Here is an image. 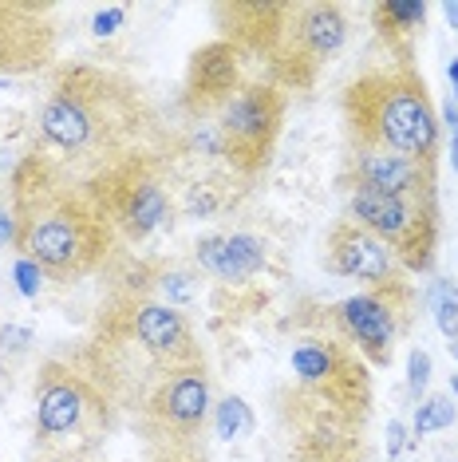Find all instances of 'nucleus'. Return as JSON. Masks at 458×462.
Returning <instances> with one entry per match:
<instances>
[{
  "label": "nucleus",
  "instance_id": "nucleus-25",
  "mask_svg": "<svg viewBox=\"0 0 458 462\" xmlns=\"http://www.w3.org/2000/svg\"><path fill=\"white\" fill-rule=\"evenodd\" d=\"M123 24H127V5L99 8V13L91 16V32H96V36H114Z\"/></svg>",
  "mask_w": 458,
  "mask_h": 462
},
{
  "label": "nucleus",
  "instance_id": "nucleus-24",
  "mask_svg": "<svg viewBox=\"0 0 458 462\" xmlns=\"http://www.w3.org/2000/svg\"><path fill=\"white\" fill-rule=\"evenodd\" d=\"M426 383H431V356L423 348H411V360H408V387L411 395L419 399L426 392Z\"/></svg>",
  "mask_w": 458,
  "mask_h": 462
},
{
  "label": "nucleus",
  "instance_id": "nucleus-19",
  "mask_svg": "<svg viewBox=\"0 0 458 462\" xmlns=\"http://www.w3.org/2000/svg\"><path fill=\"white\" fill-rule=\"evenodd\" d=\"M293 462H363V439H305L293 443Z\"/></svg>",
  "mask_w": 458,
  "mask_h": 462
},
{
  "label": "nucleus",
  "instance_id": "nucleus-21",
  "mask_svg": "<svg viewBox=\"0 0 458 462\" xmlns=\"http://www.w3.org/2000/svg\"><path fill=\"white\" fill-rule=\"evenodd\" d=\"M454 419H458V411H454V399L451 395H426L419 403V411H415L411 435L423 439V435H431V430H446Z\"/></svg>",
  "mask_w": 458,
  "mask_h": 462
},
{
  "label": "nucleus",
  "instance_id": "nucleus-32",
  "mask_svg": "<svg viewBox=\"0 0 458 462\" xmlns=\"http://www.w3.org/2000/svg\"><path fill=\"white\" fill-rule=\"evenodd\" d=\"M451 83H454V99H458V60H451Z\"/></svg>",
  "mask_w": 458,
  "mask_h": 462
},
{
  "label": "nucleus",
  "instance_id": "nucleus-9",
  "mask_svg": "<svg viewBox=\"0 0 458 462\" xmlns=\"http://www.w3.org/2000/svg\"><path fill=\"white\" fill-rule=\"evenodd\" d=\"M348 217L368 229L403 273H426L439 254V194L435 198H399L348 190Z\"/></svg>",
  "mask_w": 458,
  "mask_h": 462
},
{
  "label": "nucleus",
  "instance_id": "nucleus-16",
  "mask_svg": "<svg viewBox=\"0 0 458 462\" xmlns=\"http://www.w3.org/2000/svg\"><path fill=\"white\" fill-rule=\"evenodd\" d=\"M285 16L289 0H222V5H214L222 40L242 51V60H257V64H269Z\"/></svg>",
  "mask_w": 458,
  "mask_h": 462
},
{
  "label": "nucleus",
  "instance_id": "nucleus-6",
  "mask_svg": "<svg viewBox=\"0 0 458 462\" xmlns=\"http://www.w3.org/2000/svg\"><path fill=\"white\" fill-rule=\"evenodd\" d=\"M174 151L170 146H154V151L131 154L127 162L111 166L96 178H87V194L96 198L103 217L111 222L119 241H139L154 237L162 226H170L174 217Z\"/></svg>",
  "mask_w": 458,
  "mask_h": 462
},
{
  "label": "nucleus",
  "instance_id": "nucleus-17",
  "mask_svg": "<svg viewBox=\"0 0 458 462\" xmlns=\"http://www.w3.org/2000/svg\"><path fill=\"white\" fill-rule=\"evenodd\" d=\"M197 269L210 273L217 285H249L257 273L265 269L269 249L257 234H245V229H234V234H210L194 245Z\"/></svg>",
  "mask_w": 458,
  "mask_h": 462
},
{
  "label": "nucleus",
  "instance_id": "nucleus-14",
  "mask_svg": "<svg viewBox=\"0 0 458 462\" xmlns=\"http://www.w3.org/2000/svg\"><path fill=\"white\" fill-rule=\"evenodd\" d=\"M242 51L234 44H225L222 36L202 44L190 56L186 68V83H182V115L186 119H206L217 115L229 99L242 91Z\"/></svg>",
  "mask_w": 458,
  "mask_h": 462
},
{
  "label": "nucleus",
  "instance_id": "nucleus-11",
  "mask_svg": "<svg viewBox=\"0 0 458 462\" xmlns=\"http://www.w3.org/2000/svg\"><path fill=\"white\" fill-rule=\"evenodd\" d=\"M206 419H210V372L206 364H194L174 372L151 395L134 427L147 443H202Z\"/></svg>",
  "mask_w": 458,
  "mask_h": 462
},
{
  "label": "nucleus",
  "instance_id": "nucleus-29",
  "mask_svg": "<svg viewBox=\"0 0 458 462\" xmlns=\"http://www.w3.org/2000/svg\"><path fill=\"white\" fill-rule=\"evenodd\" d=\"M388 455H399V450H403V443H408V439H403V423H391L388 427Z\"/></svg>",
  "mask_w": 458,
  "mask_h": 462
},
{
  "label": "nucleus",
  "instance_id": "nucleus-26",
  "mask_svg": "<svg viewBox=\"0 0 458 462\" xmlns=\"http://www.w3.org/2000/svg\"><path fill=\"white\" fill-rule=\"evenodd\" d=\"M40 277H44V273H40L32 261L16 257V281H20V292H24V297H36L40 292Z\"/></svg>",
  "mask_w": 458,
  "mask_h": 462
},
{
  "label": "nucleus",
  "instance_id": "nucleus-2",
  "mask_svg": "<svg viewBox=\"0 0 458 462\" xmlns=\"http://www.w3.org/2000/svg\"><path fill=\"white\" fill-rule=\"evenodd\" d=\"M8 202L16 226V257L32 261L51 285H76L91 277L119 249V237L87 186L36 151H28L13 166Z\"/></svg>",
  "mask_w": 458,
  "mask_h": 462
},
{
  "label": "nucleus",
  "instance_id": "nucleus-23",
  "mask_svg": "<svg viewBox=\"0 0 458 462\" xmlns=\"http://www.w3.org/2000/svg\"><path fill=\"white\" fill-rule=\"evenodd\" d=\"M147 462H210L202 443H147Z\"/></svg>",
  "mask_w": 458,
  "mask_h": 462
},
{
  "label": "nucleus",
  "instance_id": "nucleus-13",
  "mask_svg": "<svg viewBox=\"0 0 458 462\" xmlns=\"http://www.w3.org/2000/svg\"><path fill=\"white\" fill-rule=\"evenodd\" d=\"M340 186L371 194H399V198H435L439 194V166H423L403 154L383 151H348L340 166Z\"/></svg>",
  "mask_w": 458,
  "mask_h": 462
},
{
  "label": "nucleus",
  "instance_id": "nucleus-28",
  "mask_svg": "<svg viewBox=\"0 0 458 462\" xmlns=\"http://www.w3.org/2000/svg\"><path fill=\"white\" fill-rule=\"evenodd\" d=\"M13 202H0V245H13Z\"/></svg>",
  "mask_w": 458,
  "mask_h": 462
},
{
  "label": "nucleus",
  "instance_id": "nucleus-5",
  "mask_svg": "<svg viewBox=\"0 0 458 462\" xmlns=\"http://www.w3.org/2000/svg\"><path fill=\"white\" fill-rule=\"evenodd\" d=\"M119 411L103 387L68 356H48L36 372V455L96 458Z\"/></svg>",
  "mask_w": 458,
  "mask_h": 462
},
{
  "label": "nucleus",
  "instance_id": "nucleus-10",
  "mask_svg": "<svg viewBox=\"0 0 458 462\" xmlns=\"http://www.w3.org/2000/svg\"><path fill=\"white\" fill-rule=\"evenodd\" d=\"M285 111H289V96L277 83L269 79L242 83V91L217 111L214 123L217 154L229 162V171H237L242 178L265 171L280 139V127H285Z\"/></svg>",
  "mask_w": 458,
  "mask_h": 462
},
{
  "label": "nucleus",
  "instance_id": "nucleus-20",
  "mask_svg": "<svg viewBox=\"0 0 458 462\" xmlns=\"http://www.w3.org/2000/svg\"><path fill=\"white\" fill-rule=\"evenodd\" d=\"M214 430H217V439H242L253 430V411H249V403L242 395H225L222 403H217V411H214Z\"/></svg>",
  "mask_w": 458,
  "mask_h": 462
},
{
  "label": "nucleus",
  "instance_id": "nucleus-22",
  "mask_svg": "<svg viewBox=\"0 0 458 462\" xmlns=\"http://www.w3.org/2000/svg\"><path fill=\"white\" fill-rule=\"evenodd\" d=\"M431 312H435V324L446 340H458V285L454 281H435L431 285Z\"/></svg>",
  "mask_w": 458,
  "mask_h": 462
},
{
  "label": "nucleus",
  "instance_id": "nucleus-31",
  "mask_svg": "<svg viewBox=\"0 0 458 462\" xmlns=\"http://www.w3.org/2000/svg\"><path fill=\"white\" fill-rule=\"evenodd\" d=\"M443 13H446V20H451V24H458V0H451V5H443Z\"/></svg>",
  "mask_w": 458,
  "mask_h": 462
},
{
  "label": "nucleus",
  "instance_id": "nucleus-4",
  "mask_svg": "<svg viewBox=\"0 0 458 462\" xmlns=\"http://www.w3.org/2000/svg\"><path fill=\"white\" fill-rule=\"evenodd\" d=\"M348 151L403 154L439 166V111L415 68H368L340 96Z\"/></svg>",
  "mask_w": 458,
  "mask_h": 462
},
{
  "label": "nucleus",
  "instance_id": "nucleus-7",
  "mask_svg": "<svg viewBox=\"0 0 458 462\" xmlns=\"http://www.w3.org/2000/svg\"><path fill=\"white\" fill-rule=\"evenodd\" d=\"M348 44V13L336 0H289L280 40L269 56V83L280 91H308Z\"/></svg>",
  "mask_w": 458,
  "mask_h": 462
},
{
  "label": "nucleus",
  "instance_id": "nucleus-30",
  "mask_svg": "<svg viewBox=\"0 0 458 462\" xmlns=\"http://www.w3.org/2000/svg\"><path fill=\"white\" fill-rule=\"evenodd\" d=\"M32 462H96V458H87V455H36Z\"/></svg>",
  "mask_w": 458,
  "mask_h": 462
},
{
  "label": "nucleus",
  "instance_id": "nucleus-15",
  "mask_svg": "<svg viewBox=\"0 0 458 462\" xmlns=\"http://www.w3.org/2000/svg\"><path fill=\"white\" fill-rule=\"evenodd\" d=\"M325 269L336 273V277H352L363 281L368 289L376 285H391V281L408 277L399 269V261L388 254V245H380L368 229H360L352 217H340L332 222L328 237H325Z\"/></svg>",
  "mask_w": 458,
  "mask_h": 462
},
{
  "label": "nucleus",
  "instance_id": "nucleus-8",
  "mask_svg": "<svg viewBox=\"0 0 458 462\" xmlns=\"http://www.w3.org/2000/svg\"><path fill=\"white\" fill-rule=\"evenodd\" d=\"M320 312H325L320 328L340 336L348 348H356L363 364L388 367L395 360V340L415 320V289L408 277H399L391 285H376L356 292V297H344Z\"/></svg>",
  "mask_w": 458,
  "mask_h": 462
},
{
  "label": "nucleus",
  "instance_id": "nucleus-1",
  "mask_svg": "<svg viewBox=\"0 0 458 462\" xmlns=\"http://www.w3.org/2000/svg\"><path fill=\"white\" fill-rule=\"evenodd\" d=\"M154 146H166V127L131 76L87 60L56 68L36 111V154L87 182Z\"/></svg>",
  "mask_w": 458,
  "mask_h": 462
},
{
  "label": "nucleus",
  "instance_id": "nucleus-27",
  "mask_svg": "<svg viewBox=\"0 0 458 462\" xmlns=\"http://www.w3.org/2000/svg\"><path fill=\"white\" fill-rule=\"evenodd\" d=\"M28 344H32V332H28V328H0V348L24 352Z\"/></svg>",
  "mask_w": 458,
  "mask_h": 462
},
{
  "label": "nucleus",
  "instance_id": "nucleus-3",
  "mask_svg": "<svg viewBox=\"0 0 458 462\" xmlns=\"http://www.w3.org/2000/svg\"><path fill=\"white\" fill-rule=\"evenodd\" d=\"M371 411V375L356 348L332 332L300 336L289 356V387L280 419L305 439H360Z\"/></svg>",
  "mask_w": 458,
  "mask_h": 462
},
{
  "label": "nucleus",
  "instance_id": "nucleus-12",
  "mask_svg": "<svg viewBox=\"0 0 458 462\" xmlns=\"http://www.w3.org/2000/svg\"><path fill=\"white\" fill-rule=\"evenodd\" d=\"M60 51L56 5L0 0V76H36Z\"/></svg>",
  "mask_w": 458,
  "mask_h": 462
},
{
  "label": "nucleus",
  "instance_id": "nucleus-18",
  "mask_svg": "<svg viewBox=\"0 0 458 462\" xmlns=\"http://www.w3.org/2000/svg\"><path fill=\"white\" fill-rule=\"evenodd\" d=\"M371 24H376L380 44L395 56V64L415 68V51H419L426 28L423 0H380V5H371Z\"/></svg>",
  "mask_w": 458,
  "mask_h": 462
}]
</instances>
